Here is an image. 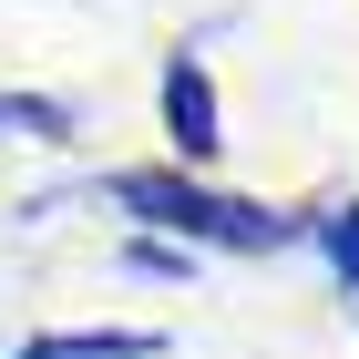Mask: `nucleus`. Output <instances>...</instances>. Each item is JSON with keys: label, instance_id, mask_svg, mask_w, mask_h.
Segmentation results:
<instances>
[{"label": "nucleus", "instance_id": "1", "mask_svg": "<svg viewBox=\"0 0 359 359\" xmlns=\"http://www.w3.org/2000/svg\"><path fill=\"white\" fill-rule=\"evenodd\" d=\"M165 113H175V144H185V154L216 144V93H205V72H175V83H165Z\"/></svg>", "mask_w": 359, "mask_h": 359}, {"label": "nucleus", "instance_id": "2", "mask_svg": "<svg viewBox=\"0 0 359 359\" xmlns=\"http://www.w3.org/2000/svg\"><path fill=\"white\" fill-rule=\"evenodd\" d=\"M339 257H349V267H359V216H349V226H339Z\"/></svg>", "mask_w": 359, "mask_h": 359}]
</instances>
